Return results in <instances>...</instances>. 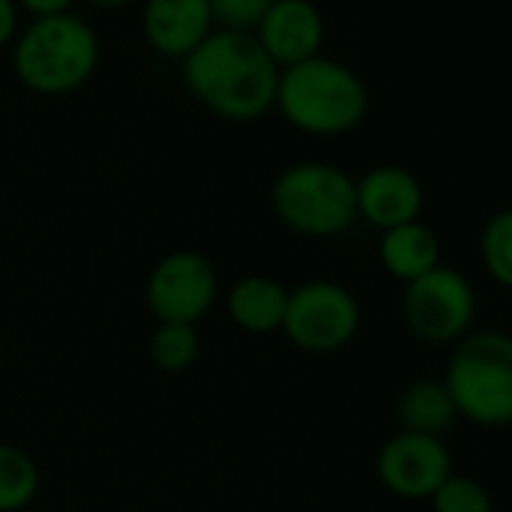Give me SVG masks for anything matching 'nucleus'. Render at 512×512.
Instances as JSON below:
<instances>
[{
	"mask_svg": "<svg viewBox=\"0 0 512 512\" xmlns=\"http://www.w3.org/2000/svg\"><path fill=\"white\" fill-rule=\"evenodd\" d=\"M181 61L190 94L226 121H256L275 106L281 67L250 31L217 28Z\"/></svg>",
	"mask_w": 512,
	"mask_h": 512,
	"instance_id": "1",
	"label": "nucleus"
},
{
	"mask_svg": "<svg viewBox=\"0 0 512 512\" xmlns=\"http://www.w3.org/2000/svg\"><path fill=\"white\" fill-rule=\"evenodd\" d=\"M275 106L287 124L311 136H341L368 115V88L344 61L314 55L281 67Z\"/></svg>",
	"mask_w": 512,
	"mask_h": 512,
	"instance_id": "2",
	"label": "nucleus"
},
{
	"mask_svg": "<svg viewBox=\"0 0 512 512\" xmlns=\"http://www.w3.org/2000/svg\"><path fill=\"white\" fill-rule=\"evenodd\" d=\"M97 64L100 37L70 10L34 16L13 40V70L34 94H70L94 76Z\"/></svg>",
	"mask_w": 512,
	"mask_h": 512,
	"instance_id": "3",
	"label": "nucleus"
},
{
	"mask_svg": "<svg viewBox=\"0 0 512 512\" xmlns=\"http://www.w3.org/2000/svg\"><path fill=\"white\" fill-rule=\"evenodd\" d=\"M443 386L458 419L479 428L512 425V335L470 332L455 344Z\"/></svg>",
	"mask_w": 512,
	"mask_h": 512,
	"instance_id": "4",
	"label": "nucleus"
},
{
	"mask_svg": "<svg viewBox=\"0 0 512 512\" xmlns=\"http://www.w3.org/2000/svg\"><path fill=\"white\" fill-rule=\"evenodd\" d=\"M272 208L278 220L305 238H338L356 220V178L323 160H302L272 184Z\"/></svg>",
	"mask_w": 512,
	"mask_h": 512,
	"instance_id": "5",
	"label": "nucleus"
},
{
	"mask_svg": "<svg viewBox=\"0 0 512 512\" xmlns=\"http://www.w3.org/2000/svg\"><path fill=\"white\" fill-rule=\"evenodd\" d=\"M362 326V308L350 287L338 281H305L290 290L284 338L311 356H329L350 347Z\"/></svg>",
	"mask_w": 512,
	"mask_h": 512,
	"instance_id": "6",
	"label": "nucleus"
},
{
	"mask_svg": "<svg viewBox=\"0 0 512 512\" xmlns=\"http://www.w3.org/2000/svg\"><path fill=\"white\" fill-rule=\"evenodd\" d=\"M401 314L416 341L428 347L458 344L464 335H470L476 293L458 269L440 263L434 272L404 287Z\"/></svg>",
	"mask_w": 512,
	"mask_h": 512,
	"instance_id": "7",
	"label": "nucleus"
},
{
	"mask_svg": "<svg viewBox=\"0 0 512 512\" xmlns=\"http://www.w3.org/2000/svg\"><path fill=\"white\" fill-rule=\"evenodd\" d=\"M220 296L214 263L196 250H172L154 263L145 281V305L157 323L199 326Z\"/></svg>",
	"mask_w": 512,
	"mask_h": 512,
	"instance_id": "8",
	"label": "nucleus"
},
{
	"mask_svg": "<svg viewBox=\"0 0 512 512\" xmlns=\"http://www.w3.org/2000/svg\"><path fill=\"white\" fill-rule=\"evenodd\" d=\"M374 467L380 485L401 500H431V494L455 473L452 452L443 437L410 431L392 434L380 446Z\"/></svg>",
	"mask_w": 512,
	"mask_h": 512,
	"instance_id": "9",
	"label": "nucleus"
},
{
	"mask_svg": "<svg viewBox=\"0 0 512 512\" xmlns=\"http://www.w3.org/2000/svg\"><path fill=\"white\" fill-rule=\"evenodd\" d=\"M422 208H425L422 181L407 166L383 163L368 169L356 181V214L359 220L371 223L380 232L419 220Z\"/></svg>",
	"mask_w": 512,
	"mask_h": 512,
	"instance_id": "10",
	"label": "nucleus"
},
{
	"mask_svg": "<svg viewBox=\"0 0 512 512\" xmlns=\"http://www.w3.org/2000/svg\"><path fill=\"white\" fill-rule=\"evenodd\" d=\"M253 37L278 67H293L320 55L326 22L314 0H275Z\"/></svg>",
	"mask_w": 512,
	"mask_h": 512,
	"instance_id": "11",
	"label": "nucleus"
},
{
	"mask_svg": "<svg viewBox=\"0 0 512 512\" xmlns=\"http://www.w3.org/2000/svg\"><path fill=\"white\" fill-rule=\"evenodd\" d=\"M211 25V0H145V40L169 58H187L214 31Z\"/></svg>",
	"mask_w": 512,
	"mask_h": 512,
	"instance_id": "12",
	"label": "nucleus"
},
{
	"mask_svg": "<svg viewBox=\"0 0 512 512\" xmlns=\"http://www.w3.org/2000/svg\"><path fill=\"white\" fill-rule=\"evenodd\" d=\"M290 290L269 275H244L226 290V317L247 335L281 332L287 317Z\"/></svg>",
	"mask_w": 512,
	"mask_h": 512,
	"instance_id": "13",
	"label": "nucleus"
},
{
	"mask_svg": "<svg viewBox=\"0 0 512 512\" xmlns=\"http://www.w3.org/2000/svg\"><path fill=\"white\" fill-rule=\"evenodd\" d=\"M377 256L386 275H392L395 281L407 287L440 266V241L422 220H413V223L386 229L380 235Z\"/></svg>",
	"mask_w": 512,
	"mask_h": 512,
	"instance_id": "14",
	"label": "nucleus"
},
{
	"mask_svg": "<svg viewBox=\"0 0 512 512\" xmlns=\"http://www.w3.org/2000/svg\"><path fill=\"white\" fill-rule=\"evenodd\" d=\"M458 413L443 380H413L395 401V422L401 431L443 437L455 425Z\"/></svg>",
	"mask_w": 512,
	"mask_h": 512,
	"instance_id": "15",
	"label": "nucleus"
},
{
	"mask_svg": "<svg viewBox=\"0 0 512 512\" xmlns=\"http://www.w3.org/2000/svg\"><path fill=\"white\" fill-rule=\"evenodd\" d=\"M40 467L31 452L0 440V512H25L40 494Z\"/></svg>",
	"mask_w": 512,
	"mask_h": 512,
	"instance_id": "16",
	"label": "nucleus"
},
{
	"mask_svg": "<svg viewBox=\"0 0 512 512\" xmlns=\"http://www.w3.org/2000/svg\"><path fill=\"white\" fill-rule=\"evenodd\" d=\"M151 362L166 374H184L190 371L202 356V338L196 326L187 323H157L148 341Z\"/></svg>",
	"mask_w": 512,
	"mask_h": 512,
	"instance_id": "17",
	"label": "nucleus"
},
{
	"mask_svg": "<svg viewBox=\"0 0 512 512\" xmlns=\"http://www.w3.org/2000/svg\"><path fill=\"white\" fill-rule=\"evenodd\" d=\"M479 256L488 278L512 290V208L491 214L482 226Z\"/></svg>",
	"mask_w": 512,
	"mask_h": 512,
	"instance_id": "18",
	"label": "nucleus"
},
{
	"mask_svg": "<svg viewBox=\"0 0 512 512\" xmlns=\"http://www.w3.org/2000/svg\"><path fill=\"white\" fill-rule=\"evenodd\" d=\"M434 512H494V500L488 488L464 473H452L434 494H431Z\"/></svg>",
	"mask_w": 512,
	"mask_h": 512,
	"instance_id": "19",
	"label": "nucleus"
},
{
	"mask_svg": "<svg viewBox=\"0 0 512 512\" xmlns=\"http://www.w3.org/2000/svg\"><path fill=\"white\" fill-rule=\"evenodd\" d=\"M275 0H211V16L229 31H256Z\"/></svg>",
	"mask_w": 512,
	"mask_h": 512,
	"instance_id": "20",
	"label": "nucleus"
},
{
	"mask_svg": "<svg viewBox=\"0 0 512 512\" xmlns=\"http://www.w3.org/2000/svg\"><path fill=\"white\" fill-rule=\"evenodd\" d=\"M19 34V4L16 0H0V49L10 46Z\"/></svg>",
	"mask_w": 512,
	"mask_h": 512,
	"instance_id": "21",
	"label": "nucleus"
},
{
	"mask_svg": "<svg viewBox=\"0 0 512 512\" xmlns=\"http://www.w3.org/2000/svg\"><path fill=\"white\" fill-rule=\"evenodd\" d=\"M16 4L34 16H52V13H67L73 0H16Z\"/></svg>",
	"mask_w": 512,
	"mask_h": 512,
	"instance_id": "22",
	"label": "nucleus"
},
{
	"mask_svg": "<svg viewBox=\"0 0 512 512\" xmlns=\"http://www.w3.org/2000/svg\"><path fill=\"white\" fill-rule=\"evenodd\" d=\"M91 4H100V7H121V4H130V0H91Z\"/></svg>",
	"mask_w": 512,
	"mask_h": 512,
	"instance_id": "23",
	"label": "nucleus"
}]
</instances>
